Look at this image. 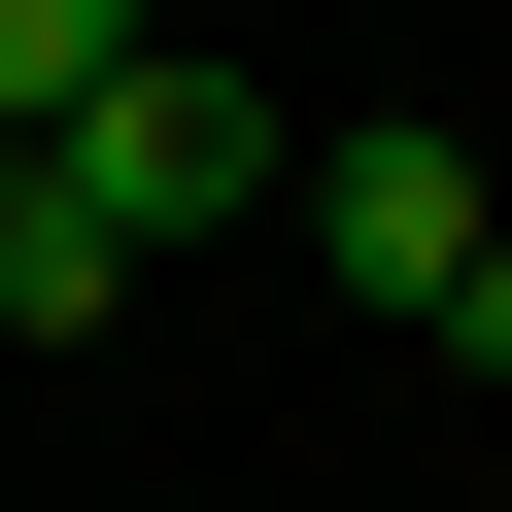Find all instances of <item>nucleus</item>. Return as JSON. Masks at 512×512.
<instances>
[{
	"label": "nucleus",
	"mask_w": 512,
	"mask_h": 512,
	"mask_svg": "<svg viewBox=\"0 0 512 512\" xmlns=\"http://www.w3.org/2000/svg\"><path fill=\"white\" fill-rule=\"evenodd\" d=\"M478 239H512V171H478L444 103H342V137H308V274H342V308L444 342V308H478Z\"/></svg>",
	"instance_id": "2"
},
{
	"label": "nucleus",
	"mask_w": 512,
	"mask_h": 512,
	"mask_svg": "<svg viewBox=\"0 0 512 512\" xmlns=\"http://www.w3.org/2000/svg\"><path fill=\"white\" fill-rule=\"evenodd\" d=\"M103 308H137V239H103L69 171H0V342H103Z\"/></svg>",
	"instance_id": "3"
},
{
	"label": "nucleus",
	"mask_w": 512,
	"mask_h": 512,
	"mask_svg": "<svg viewBox=\"0 0 512 512\" xmlns=\"http://www.w3.org/2000/svg\"><path fill=\"white\" fill-rule=\"evenodd\" d=\"M69 205L137 239V274H171V239H239V205H308V137H274V69H205V35H137V69H103V137H69Z\"/></svg>",
	"instance_id": "1"
}]
</instances>
